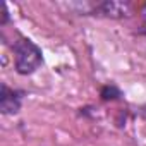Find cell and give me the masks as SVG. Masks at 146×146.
<instances>
[{"instance_id": "cell-1", "label": "cell", "mask_w": 146, "mask_h": 146, "mask_svg": "<svg viewBox=\"0 0 146 146\" xmlns=\"http://www.w3.org/2000/svg\"><path fill=\"white\" fill-rule=\"evenodd\" d=\"M14 55H16V69L19 74H31L35 72L41 62V50L26 38H21L14 43Z\"/></svg>"}, {"instance_id": "cell-2", "label": "cell", "mask_w": 146, "mask_h": 146, "mask_svg": "<svg viewBox=\"0 0 146 146\" xmlns=\"http://www.w3.org/2000/svg\"><path fill=\"white\" fill-rule=\"evenodd\" d=\"M21 108V96L17 91L9 90L5 84H2V93H0V110L4 113H16Z\"/></svg>"}, {"instance_id": "cell-3", "label": "cell", "mask_w": 146, "mask_h": 146, "mask_svg": "<svg viewBox=\"0 0 146 146\" xmlns=\"http://www.w3.org/2000/svg\"><path fill=\"white\" fill-rule=\"evenodd\" d=\"M102 12L107 14V16H112V17H120V16H125L129 14V5L127 4H117V2H105L100 5Z\"/></svg>"}, {"instance_id": "cell-4", "label": "cell", "mask_w": 146, "mask_h": 146, "mask_svg": "<svg viewBox=\"0 0 146 146\" xmlns=\"http://www.w3.org/2000/svg\"><path fill=\"white\" fill-rule=\"evenodd\" d=\"M120 96V91L115 88V86H105L102 90V98L103 100H115Z\"/></svg>"}]
</instances>
